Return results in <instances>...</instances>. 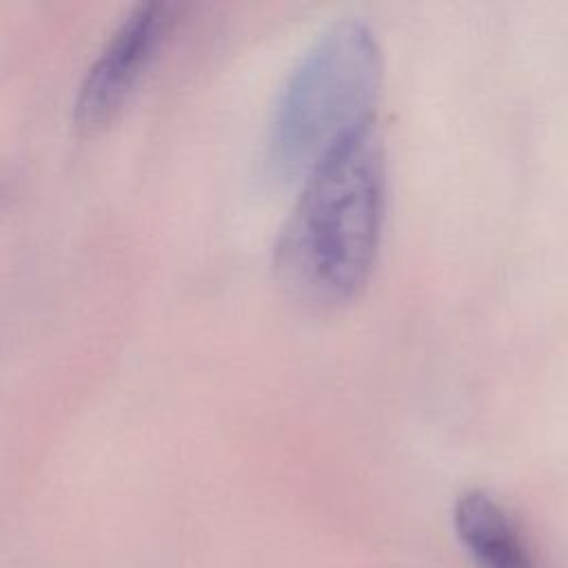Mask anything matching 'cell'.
Listing matches in <instances>:
<instances>
[{
    "mask_svg": "<svg viewBox=\"0 0 568 568\" xmlns=\"http://www.w3.org/2000/svg\"><path fill=\"white\" fill-rule=\"evenodd\" d=\"M175 20V4L144 0L133 4L106 36L73 95V122L80 129L106 124L126 102Z\"/></svg>",
    "mask_w": 568,
    "mask_h": 568,
    "instance_id": "3",
    "label": "cell"
},
{
    "mask_svg": "<svg viewBox=\"0 0 568 568\" xmlns=\"http://www.w3.org/2000/svg\"><path fill=\"white\" fill-rule=\"evenodd\" d=\"M382 47L359 16L331 20L288 69L268 118L266 162L277 175L308 173L342 138L373 120Z\"/></svg>",
    "mask_w": 568,
    "mask_h": 568,
    "instance_id": "2",
    "label": "cell"
},
{
    "mask_svg": "<svg viewBox=\"0 0 568 568\" xmlns=\"http://www.w3.org/2000/svg\"><path fill=\"white\" fill-rule=\"evenodd\" d=\"M384 211V142L368 120L306 173L273 244L282 288L313 308L355 297L373 271Z\"/></svg>",
    "mask_w": 568,
    "mask_h": 568,
    "instance_id": "1",
    "label": "cell"
},
{
    "mask_svg": "<svg viewBox=\"0 0 568 568\" xmlns=\"http://www.w3.org/2000/svg\"><path fill=\"white\" fill-rule=\"evenodd\" d=\"M453 521L477 568H539L513 517L486 490L462 493L453 508Z\"/></svg>",
    "mask_w": 568,
    "mask_h": 568,
    "instance_id": "4",
    "label": "cell"
}]
</instances>
